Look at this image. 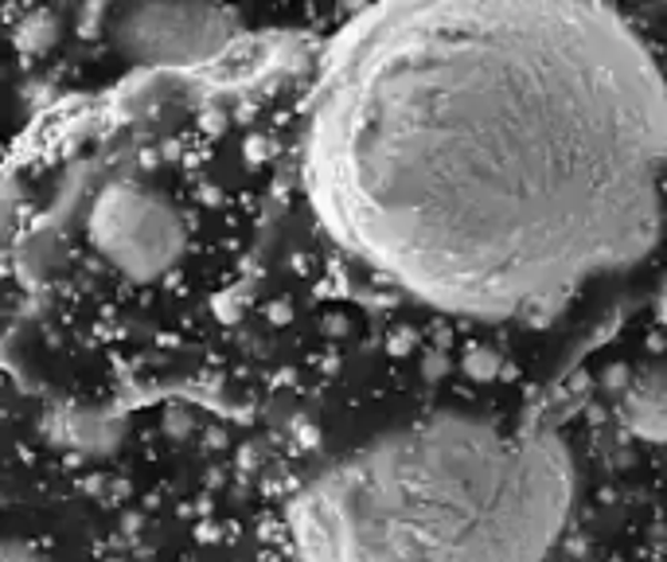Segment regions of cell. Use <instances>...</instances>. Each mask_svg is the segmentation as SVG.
<instances>
[{"label": "cell", "instance_id": "obj_1", "mask_svg": "<svg viewBox=\"0 0 667 562\" xmlns=\"http://www.w3.org/2000/svg\"><path fill=\"white\" fill-rule=\"evenodd\" d=\"M305 191L383 290L461 321H523L652 247L667 79L605 9H379L316 83Z\"/></svg>", "mask_w": 667, "mask_h": 562}, {"label": "cell", "instance_id": "obj_2", "mask_svg": "<svg viewBox=\"0 0 667 562\" xmlns=\"http://www.w3.org/2000/svg\"><path fill=\"white\" fill-rule=\"evenodd\" d=\"M577 480L554 426L488 403L355 406L285 480L296 562H562Z\"/></svg>", "mask_w": 667, "mask_h": 562}, {"label": "cell", "instance_id": "obj_3", "mask_svg": "<svg viewBox=\"0 0 667 562\" xmlns=\"http://www.w3.org/2000/svg\"><path fill=\"white\" fill-rule=\"evenodd\" d=\"M91 239L114 266L129 273H157L176 247V216L165 199L133 184H114L91 211Z\"/></svg>", "mask_w": 667, "mask_h": 562}, {"label": "cell", "instance_id": "obj_4", "mask_svg": "<svg viewBox=\"0 0 667 562\" xmlns=\"http://www.w3.org/2000/svg\"><path fill=\"white\" fill-rule=\"evenodd\" d=\"M114 32L140 63H188L231 40V12L215 9H122Z\"/></svg>", "mask_w": 667, "mask_h": 562}]
</instances>
